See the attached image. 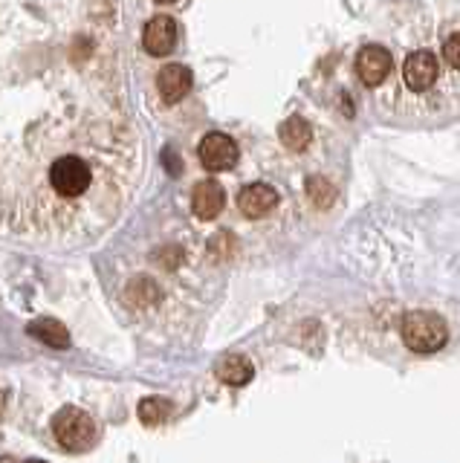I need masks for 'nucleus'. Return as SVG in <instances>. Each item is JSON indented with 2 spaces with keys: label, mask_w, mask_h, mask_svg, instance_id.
Returning a JSON list of instances; mask_svg holds the SVG:
<instances>
[{
  "label": "nucleus",
  "mask_w": 460,
  "mask_h": 463,
  "mask_svg": "<svg viewBox=\"0 0 460 463\" xmlns=\"http://www.w3.org/2000/svg\"><path fill=\"white\" fill-rule=\"evenodd\" d=\"M223 203H226V194L214 180L200 183L192 194V209L200 221H211V217H218L223 212Z\"/></svg>",
  "instance_id": "1a4fd4ad"
},
{
  "label": "nucleus",
  "mask_w": 460,
  "mask_h": 463,
  "mask_svg": "<svg viewBox=\"0 0 460 463\" xmlns=\"http://www.w3.org/2000/svg\"><path fill=\"white\" fill-rule=\"evenodd\" d=\"M402 79H406L408 90L414 93H426L431 84L437 81V58L428 50H417L406 58L402 64Z\"/></svg>",
  "instance_id": "20e7f679"
},
{
  "label": "nucleus",
  "mask_w": 460,
  "mask_h": 463,
  "mask_svg": "<svg viewBox=\"0 0 460 463\" xmlns=\"http://www.w3.org/2000/svg\"><path fill=\"white\" fill-rule=\"evenodd\" d=\"M0 463H15V460H12V458H0Z\"/></svg>",
  "instance_id": "5701e85b"
},
{
  "label": "nucleus",
  "mask_w": 460,
  "mask_h": 463,
  "mask_svg": "<svg viewBox=\"0 0 460 463\" xmlns=\"http://www.w3.org/2000/svg\"><path fill=\"white\" fill-rule=\"evenodd\" d=\"M391 72V55L385 47H362L356 55V76L368 87H380Z\"/></svg>",
  "instance_id": "423d86ee"
},
{
  "label": "nucleus",
  "mask_w": 460,
  "mask_h": 463,
  "mask_svg": "<svg viewBox=\"0 0 460 463\" xmlns=\"http://www.w3.org/2000/svg\"><path fill=\"white\" fill-rule=\"evenodd\" d=\"M209 250H211L214 258H223L226 260L229 255H232V250H235V241H232V235H229V232H221V235L211 238Z\"/></svg>",
  "instance_id": "f3484780"
},
{
  "label": "nucleus",
  "mask_w": 460,
  "mask_h": 463,
  "mask_svg": "<svg viewBox=\"0 0 460 463\" xmlns=\"http://www.w3.org/2000/svg\"><path fill=\"white\" fill-rule=\"evenodd\" d=\"M26 463H44V460H26Z\"/></svg>",
  "instance_id": "b1692460"
},
{
  "label": "nucleus",
  "mask_w": 460,
  "mask_h": 463,
  "mask_svg": "<svg viewBox=\"0 0 460 463\" xmlns=\"http://www.w3.org/2000/svg\"><path fill=\"white\" fill-rule=\"evenodd\" d=\"M156 4H177V0H156Z\"/></svg>",
  "instance_id": "4be33fe9"
},
{
  "label": "nucleus",
  "mask_w": 460,
  "mask_h": 463,
  "mask_svg": "<svg viewBox=\"0 0 460 463\" xmlns=\"http://www.w3.org/2000/svg\"><path fill=\"white\" fill-rule=\"evenodd\" d=\"M136 411H139V420L146 426H160L163 420H168V414H171V402L163 397H148V400L139 402Z\"/></svg>",
  "instance_id": "2eb2a0df"
},
{
  "label": "nucleus",
  "mask_w": 460,
  "mask_h": 463,
  "mask_svg": "<svg viewBox=\"0 0 460 463\" xmlns=\"http://www.w3.org/2000/svg\"><path fill=\"white\" fill-rule=\"evenodd\" d=\"M443 58L452 70H460V33H455L443 47Z\"/></svg>",
  "instance_id": "a211bd4d"
},
{
  "label": "nucleus",
  "mask_w": 460,
  "mask_h": 463,
  "mask_svg": "<svg viewBox=\"0 0 460 463\" xmlns=\"http://www.w3.org/2000/svg\"><path fill=\"white\" fill-rule=\"evenodd\" d=\"M156 87H160L165 101H180L192 90V70L183 64H168L160 70V76H156Z\"/></svg>",
  "instance_id": "9d476101"
},
{
  "label": "nucleus",
  "mask_w": 460,
  "mask_h": 463,
  "mask_svg": "<svg viewBox=\"0 0 460 463\" xmlns=\"http://www.w3.org/2000/svg\"><path fill=\"white\" fill-rule=\"evenodd\" d=\"M180 258H183V252L177 246H165V250L156 252V260H160V267H165V269H174L180 264Z\"/></svg>",
  "instance_id": "6ab92c4d"
},
{
  "label": "nucleus",
  "mask_w": 460,
  "mask_h": 463,
  "mask_svg": "<svg viewBox=\"0 0 460 463\" xmlns=\"http://www.w3.org/2000/svg\"><path fill=\"white\" fill-rule=\"evenodd\" d=\"M52 431L67 452H88L96 446L99 429L88 411L76 409V405H64V409L52 417Z\"/></svg>",
  "instance_id": "f03ea898"
},
{
  "label": "nucleus",
  "mask_w": 460,
  "mask_h": 463,
  "mask_svg": "<svg viewBox=\"0 0 460 463\" xmlns=\"http://www.w3.org/2000/svg\"><path fill=\"white\" fill-rule=\"evenodd\" d=\"M165 165H171V174H180V159L174 156V151H165Z\"/></svg>",
  "instance_id": "aec40b11"
},
{
  "label": "nucleus",
  "mask_w": 460,
  "mask_h": 463,
  "mask_svg": "<svg viewBox=\"0 0 460 463\" xmlns=\"http://www.w3.org/2000/svg\"><path fill=\"white\" fill-rule=\"evenodd\" d=\"M90 183H93L90 165L79 156H61L50 168V185L61 197H81L90 188Z\"/></svg>",
  "instance_id": "7ed1b4c3"
},
{
  "label": "nucleus",
  "mask_w": 460,
  "mask_h": 463,
  "mask_svg": "<svg viewBox=\"0 0 460 463\" xmlns=\"http://www.w3.org/2000/svg\"><path fill=\"white\" fill-rule=\"evenodd\" d=\"M307 194L319 209H330V206H333V200H336V188L324 177H310L307 180Z\"/></svg>",
  "instance_id": "dca6fc26"
},
{
  "label": "nucleus",
  "mask_w": 460,
  "mask_h": 463,
  "mask_svg": "<svg viewBox=\"0 0 460 463\" xmlns=\"http://www.w3.org/2000/svg\"><path fill=\"white\" fill-rule=\"evenodd\" d=\"M142 43H146V50L151 55H168L171 50H174L177 43V24L165 18V14H160V18H154L146 33H142Z\"/></svg>",
  "instance_id": "0eeeda50"
},
{
  "label": "nucleus",
  "mask_w": 460,
  "mask_h": 463,
  "mask_svg": "<svg viewBox=\"0 0 460 463\" xmlns=\"http://www.w3.org/2000/svg\"><path fill=\"white\" fill-rule=\"evenodd\" d=\"M214 373H218V380L226 383V385H247L252 376H255V368L247 356H223L218 365H214Z\"/></svg>",
  "instance_id": "9b49d317"
},
{
  "label": "nucleus",
  "mask_w": 460,
  "mask_h": 463,
  "mask_svg": "<svg viewBox=\"0 0 460 463\" xmlns=\"http://www.w3.org/2000/svg\"><path fill=\"white\" fill-rule=\"evenodd\" d=\"M200 163L209 171H229L238 163V145L226 134H209L200 142Z\"/></svg>",
  "instance_id": "39448f33"
},
{
  "label": "nucleus",
  "mask_w": 460,
  "mask_h": 463,
  "mask_svg": "<svg viewBox=\"0 0 460 463\" xmlns=\"http://www.w3.org/2000/svg\"><path fill=\"white\" fill-rule=\"evenodd\" d=\"M4 411H6V400H4V394H0V417H4Z\"/></svg>",
  "instance_id": "412c9836"
},
{
  "label": "nucleus",
  "mask_w": 460,
  "mask_h": 463,
  "mask_svg": "<svg viewBox=\"0 0 460 463\" xmlns=\"http://www.w3.org/2000/svg\"><path fill=\"white\" fill-rule=\"evenodd\" d=\"M278 137L284 142V148L290 151H305L310 139H313V128L301 119V116H293V119H286L281 128H278Z\"/></svg>",
  "instance_id": "f8f14e48"
},
{
  "label": "nucleus",
  "mask_w": 460,
  "mask_h": 463,
  "mask_svg": "<svg viewBox=\"0 0 460 463\" xmlns=\"http://www.w3.org/2000/svg\"><path fill=\"white\" fill-rule=\"evenodd\" d=\"M402 342H406L414 354H435L449 339V330H446V322L435 313L426 310H414L402 318Z\"/></svg>",
  "instance_id": "f257e3e1"
},
{
  "label": "nucleus",
  "mask_w": 460,
  "mask_h": 463,
  "mask_svg": "<svg viewBox=\"0 0 460 463\" xmlns=\"http://www.w3.org/2000/svg\"><path fill=\"white\" fill-rule=\"evenodd\" d=\"M278 203V194L276 188L267 185V183H252L240 192L238 197V209L247 214V217H264L267 212L276 209Z\"/></svg>",
  "instance_id": "6e6552de"
},
{
  "label": "nucleus",
  "mask_w": 460,
  "mask_h": 463,
  "mask_svg": "<svg viewBox=\"0 0 460 463\" xmlns=\"http://www.w3.org/2000/svg\"><path fill=\"white\" fill-rule=\"evenodd\" d=\"M30 336L41 339L44 345L50 347H67L70 345V333L61 322H55V318H38V322H33L30 327Z\"/></svg>",
  "instance_id": "ddd939ff"
},
{
  "label": "nucleus",
  "mask_w": 460,
  "mask_h": 463,
  "mask_svg": "<svg viewBox=\"0 0 460 463\" xmlns=\"http://www.w3.org/2000/svg\"><path fill=\"white\" fill-rule=\"evenodd\" d=\"M125 296L134 307H151V304L160 301V289H156V284L151 279H134L131 284H127Z\"/></svg>",
  "instance_id": "4468645a"
}]
</instances>
